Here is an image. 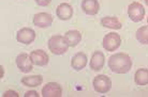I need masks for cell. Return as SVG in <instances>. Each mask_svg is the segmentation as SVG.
<instances>
[{"instance_id":"obj_1","label":"cell","mask_w":148,"mask_h":97,"mask_svg":"<svg viewBox=\"0 0 148 97\" xmlns=\"http://www.w3.org/2000/svg\"><path fill=\"white\" fill-rule=\"evenodd\" d=\"M108 67L113 73L127 74L132 67V60L129 55L123 52H117L108 59Z\"/></svg>"},{"instance_id":"obj_2","label":"cell","mask_w":148,"mask_h":97,"mask_svg":"<svg viewBox=\"0 0 148 97\" xmlns=\"http://www.w3.org/2000/svg\"><path fill=\"white\" fill-rule=\"evenodd\" d=\"M69 47L70 46L63 35L56 34V35L51 36V38L48 40V49L56 56H61L63 53H66Z\"/></svg>"},{"instance_id":"obj_3","label":"cell","mask_w":148,"mask_h":97,"mask_svg":"<svg viewBox=\"0 0 148 97\" xmlns=\"http://www.w3.org/2000/svg\"><path fill=\"white\" fill-rule=\"evenodd\" d=\"M93 89L100 94L108 93L112 88V80L106 75H98L92 81Z\"/></svg>"},{"instance_id":"obj_4","label":"cell","mask_w":148,"mask_h":97,"mask_svg":"<svg viewBox=\"0 0 148 97\" xmlns=\"http://www.w3.org/2000/svg\"><path fill=\"white\" fill-rule=\"evenodd\" d=\"M121 44V37L116 32H110L103 37V48L106 51H115Z\"/></svg>"},{"instance_id":"obj_5","label":"cell","mask_w":148,"mask_h":97,"mask_svg":"<svg viewBox=\"0 0 148 97\" xmlns=\"http://www.w3.org/2000/svg\"><path fill=\"white\" fill-rule=\"evenodd\" d=\"M128 15L134 22H142L145 16V9L140 2H132L128 7Z\"/></svg>"},{"instance_id":"obj_6","label":"cell","mask_w":148,"mask_h":97,"mask_svg":"<svg viewBox=\"0 0 148 97\" xmlns=\"http://www.w3.org/2000/svg\"><path fill=\"white\" fill-rule=\"evenodd\" d=\"M62 95L61 86L57 82H47L42 89L43 97H60Z\"/></svg>"},{"instance_id":"obj_7","label":"cell","mask_w":148,"mask_h":97,"mask_svg":"<svg viewBox=\"0 0 148 97\" xmlns=\"http://www.w3.org/2000/svg\"><path fill=\"white\" fill-rule=\"evenodd\" d=\"M16 40L17 42L25 45H30L36 40V32L31 28H22L17 31L16 34Z\"/></svg>"},{"instance_id":"obj_8","label":"cell","mask_w":148,"mask_h":97,"mask_svg":"<svg viewBox=\"0 0 148 97\" xmlns=\"http://www.w3.org/2000/svg\"><path fill=\"white\" fill-rule=\"evenodd\" d=\"M16 65L19 68V71H23V73H29V71H32V61L30 59V56L27 55L25 52L23 53H19L17 58H16Z\"/></svg>"},{"instance_id":"obj_9","label":"cell","mask_w":148,"mask_h":97,"mask_svg":"<svg viewBox=\"0 0 148 97\" xmlns=\"http://www.w3.org/2000/svg\"><path fill=\"white\" fill-rule=\"evenodd\" d=\"M53 20H54V18H53L52 15L49 13H44V12L36 14L34 16V19H32L34 25L39 27V28H47V27L52 26Z\"/></svg>"},{"instance_id":"obj_10","label":"cell","mask_w":148,"mask_h":97,"mask_svg":"<svg viewBox=\"0 0 148 97\" xmlns=\"http://www.w3.org/2000/svg\"><path fill=\"white\" fill-rule=\"evenodd\" d=\"M30 59L32 61V63L38 66H45L49 61V57L44 50L42 49H38L34 50L30 53Z\"/></svg>"},{"instance_id":"obj_11","label":"cell","mask_w":148,"mask_h":97,"mask_svg":"<svg viewBox=\"0 0 148 97\" xmlns=\"http://www.w3.org/2000/svg\"><path fill=\"white\" fill-rule=\"evenodd\" d=\"M104 64H105V57H104L102 51H95L91 56L90 62H89V66L90 68L95 71H99L103 68Z\"/></svg>"},{"instance_id":"obj_12","label":"cell","mask_w":148,"mask_h":97,"mask_svg":"<svg viewBox=\"0 0 148 97\" xmlns=\"http://www.w3.org/2000/svg\"><path fill=\"white\" fill-rule=\"evenodd\" d=\"M88 62V58L84 52H77L76 55H74L71 60V66L74 71H82L83 68H85Z\"/></svg>"},{"instance_id":"obj_13","label":"cell","mask_w":148,"mask_h":97,"mask_svg":"<svg viewBox=\"0 0 148 97\" xmlns=\"http://www.w3.org/2000/svg\"><path fill=\"white\" fill-rule=\"evenodd\" d=\"M56 15L61 20H69L73 15V7L69 3H60L56 9Z\"/></svg>"},{"instance_id":"obj_14","label":"cell","mask_w":148,"mask_h":97,"mask_svg":"<svg viewBox=\"0 0 148 97\" xmlns=\"http://www.w3.org/2000/svg\"><path fill=\"white\" fill-rule=\"evenodd\" d=\"M82 9L88 15H96L100 10V4L98 0H83L82 1Z\"/></svg>"},{"instance_id":"obj_15","label":"cell","mask_w":148,"mask_h":97,"mask_svg":"<svg viewBox=\"0 0 148 97\" xmlns=\"http://www.w3.org/2000/svg\"><path fill=\"white\" fill-rule=\"evenodd\" d=\"M101 25L105 28L113 30H119L121 29V22H119V19L117 17H113V16H105L101 19Z\"/></svg>"},{"instance_id":"obj_16","label":"cell","mask_w":148,"mask_h":97,"mask_svg":"<svg viewBox=\"0 0 148 97\" xmlns=\"http://www.w3.org/2000/svg\"><path fill=\"white\" fill-rule=\"evenodd\" d=\"M64 37H66V40H67L70 47H75L81 42L82 34L77 30H69L67 33L64 34Z\"/></svg>"},{"instance_id":"obj_17","label":"cell","mask_w":148,"mask_h":97,"mask_svg":"<svg viewBox=\"0 0 148 97\" xmlns=\"http://www.w3.org/2000/svg\"><path fill=\"white\" fill-rule=\"evenodd\" d=\"M43 82V77L41 75H32V76H25L22 78V83L25 86L36 88L39 86Z\"/></svg>"},{"instance_id":"obj_18","label":"cell","mask_w":148,"mask_h":97,"mask_svg":"<svg viewBox=\"0 0 148 97\" xmlns=\"http://www.w3.org/2000/svg\"><path fill=\"white\" fill-rule=\"evenodd\" d=\"M134 81L137 86L148 84V68H138L134 75Z\"/></svg>"},{"instance_id":"obj_19","label":"cell","mask_w":148,"mask_h":97,"mask_svg":"<svg viewBox=\"0 0 148 97\" xmlns=\"http://www.w3.org/2000/svg\"><path fill=\"white\" fill-rule=\"evenodd\" d=\"M136 40L141 44L147 45L148 44V26H143L138 28L136 31Z\"/></svg>"},{"instance_id":"obj_20","label":"cell","mask_w":148,"mask_h":97,"mask_svg":"<svg viewBox=\"0 0 148 97\" xmlns=\"http://www.w3.org/2000/svg\"><path fill=\"white\" fill-rule=\"evenodd\" d=\"M52 0H36V3L40 7H46L48 4L51 3Z\"/></svg>"},{"instance_id":"obj_21","label":"cell","mask_w":148,"mask_h":97,"mask_svg":"<svg viewBox=\"0 0 148 97\" xmlns=\"http://www.w3.org/2000/svg\"><path fill=\"white\" fill-rule=\"evenodd\" d=\"M8 96H15V97H18V94L14 92V91H7L5 93L2 95V97H8Z\"/></svg>"},{"instance_id":"obj_22","label":"cell","mask_w":148,"mask_h":97,"mask_svg":"<svg viewBox=\"0 0 148 97\" xmlns=\"http://www.w3.org/2000/svg\"><path fill=\"white\" fill-rule=\"evenodd\" d=\"M30 96L39 97V93H38L37 91H29V92L25 93V97H30Z\"/></svg>"},{"instance_id":"obj_23","label":"cell","mask_w":148,"mask_h":97,"mask_svg":"<svg viewBox=\"0 0 148 97\" xmlns=\"http://www.w3.org/2000/svg\"><path fill=\"white\" fill-rule=\"evenodd\" d=\"M145 3H146L148 5V0H145Z\"/></svg>"},{"instance_id":"obj_24","label":"cell","mask_w":148,"mask_h":97,"mask_svg":"<svg viewBox=\"0 0 148 97\" xmlns=\"http://www.w3.org/2000/svg\"><path fill=\"white\" fill-rule=\"evenodd\" d=\"M147 24H148V17H147Z\"/></svg>"}]
</instances>
